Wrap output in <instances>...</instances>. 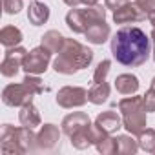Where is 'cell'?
<instances>
[{
    "label": "cell",
    "mask_w": 155,
    "mask_h": 155,
    "mask_svg": "<svg viewBox=\"0 0 155 155\" xmlns=\"http://www.w3.org/2000/svg\"><path fill=\"white\" fill-rule=\"evenodd\" d=\"M150 42L151 38L140 28L124 26L111 38V55L126 68H139L151 55Z\"/></svg>",
    "instance_id": "1"
},
{
    "label": "cell",
    "mask_w": 155,
    "mask_h": 155,
    "mask_svg": "<svg viewBox=\"0 0 155 155\" xmlns=\"http://www.w3.org/2000/svg\"><path fill=\"white\" fill-rule=\"evenodd\" d=\"M93 62V51L75 38H64L58 57L53 62V69L60 75H73L86 69Z\"/></svg>",
    "instance_id": "2"
},
{
    "label": "cell",
    "mask_w": 155,
    "mask_h": 155,
    "mask_svg": "<svg viewBox=\"0 0 155 155\" xmlns=\"http://www.w3.org/2000/svg\"><path fill=\"white\" fill-rule=\"evenodd\" d=\"M119 110L122 113V126L126 128L128 133L139 135L142 130H146V108L144 101L139 95H130L119 102Z\"/></svg>",
    "instance_id": "3"
},
{
    "label": "cell",
    "mask_w": 155,
    "mask_h": 155,
    "mask_svg": "<svg viewBox=\"0 0 155 155\" xmlns=\"http://www.w3.org/2000/svg\"><path fill=\"white\" fill-rule=\"evenodd\" d=\"M51 51L48 48H44L42 44L31 51L26 53L24 57V62H22V69L26 73H31V75H42L48 71L49 68V62H51Z\"/></svg>",
    "instance_id": "4"
},
{
    "label": "cell",
    "mask_w": 155,
    "mask_h": 155,
    "mask_svg": "<svg viewBox=\"0 0 155 155\" xmlns=\"http://www.w3.org/2000/svg\"><path fill=\"white\" fill-rule=\"evenodd\" d=\"M33 97L35 93L24 84H8L4 90H2V102L6 106H11V108H22L29 102H33Z\"/></svg>",
    "instance_id": "5"
},
{
    "label": "cell",
    "mask_w": 155,
    "mask_h": 155,
    "mask_svg": "<svg viewBox=\"0 0 155 155\" xmlns=\"http://www.w3.org/2000/svg\"><path fill=\"white\" fill-rule=\"evenodd\" d=\"M57 104L60 108H81L88 102V90L81 88V86H64L58 90L57 93Z\"/></svg>",
    "instance_id": "6"
},
{
    "label": "cell",
    "mask_w": 155,
    "mask_h": 155,
    "mask_svg": "<svg viewBox=\"0 0 155 155\" xmlns=\"http://www.w3.org/2000/svg\"><path fill=\"white\" fill-rule=\"evenodd\" d=\"M108 137V133L106 131H102L97 124H88V126H84L81 131H77L75 135H71L69 139H71V144H73V148H77V150H86V148H90V146H97L102 139H106Z\"/></svg>",
    "instance_id": "7"
},
{
    "label": "cell",
    "mask_w": 155,
    "mask_h": 155,
    "mask_svg": "<svg viewBox=\"0 0 155 155\" xmlns=\"http://www.w3.org/2000/svg\"><path fill=\"white\" fill-rule=\"evenodd\" d=\"M26 53H28V49H24L20 46L8 48L6 53H4V60H2V64H0V71H2V75L8 77V79L15 77L18 73V69L22 68Z\"/></svg>",
    "instance_id": "8"
},
{
    "label": "cell",
    "mask_w": 155,
    "mask_h": 155,
    "mask_svg": "<svg viewBox=\"0 0 155 155\" xmlns=\"http://www.w3.org/2000/svg\"><path fill=\"white\" fill-rule=\"evenodd\" d=\"M148 18V13L139 8L135 2H126L119 9L113 11V22L115 24H133V22H142Z\"/></svg>",
    "instance_id": "9"
},
{
    "label": "cell",
    "mask_w": 155,
    "mask_h": 155,
    "mask_svg": "<svg viewBox=\"0 0 155 155\" xmlns=\"http://www.w3.org/2000/svg\"><path fill=\"white\" fill-rule=\"evenodd\" d=\"M60 144V130L55 124H44L37 133V148L38 151H53Z\"/></svg>",
    "instance_id": "10"
},
{
    "label": "cell",
    "mask_w": 155,
    "mask_h": 155,
    "mask_svg": "<svg viewBox=\"0 0 155 155\" xmlns=\"http://www.w3.org/2000/svg\"><path fill=\"white\" fill-rule=\"evenodd\" d=\"M0 150L6 155H24L17 139V128L11 124H2L0 128Z\"/></svg>",
    "instance_id": "11"
},
{
    "label": "cell",
    "mask_w": 155,
    "mask_h": 155,
    "mask_svg": "<svg viewBox=\"0 0 155 155\" xmlns=\"http://www.w3.org/2000/svg\"><path fill=\"white\" fill-rule=\"evenodd\" d=\"M88 124H91L88 113H84V111H73V113H69V115H66L62 119V131L68 137H71V135H75L77 131H81Z\"/></svg>",
    "instance_id": "12"
},
{
    "label": "cell",
    "mask_w": 155,
    "mask_h": 155,
    "mask_svg": "<svg viewBox=\"0 0 155 155\" xmlns=\"http://www.w3.org/2000/svg\"><path fill=\"white\" fill-rule=\"evenodd\" d=\"M110 33H111L110 24H106V20H99V22H93L88 26V29L84 31V37L88 38V42L101 46L110 38Z\"/></svg>",
    "instance_id": "13"
},
{
    "label": "cell",
    "mask_w": 155,
    "mask_h": 155,
    "mask_svg": "<svg viewBox=\"0 0 155 155\" xmlns=\"http://www.w3.org/2000/svg\"><path fill=\"white\" fill-rule=\"evenodd\" d=\"M95 124H97L102 131H106L108 135H111V133H115L117 130L124 128V126H122V119H120L115 111H111V110L101 113V115L95 119Z\"/></svg>",
    "instance_id": "14"
},
{
    "label": "cell",
    "mask_w": 155,
    "mask_h": 155,
    "mask_svg": "<svg viewBox=\"0 0 155 155\" xmlns=\"http://www.w3.org/2000/svg\"><path fill=\"white\" fill-rule=\"evenodd\" d=\"M17 139H18L22 153H35V151H38V148H37V133L33 131V128H28V126L17 128Z\"/></svg>",
    "instance_id": "15"
},
{
    "label": "cell",
    "mask_w": 155,
    "mask_h": 155,
    "mask_svg": "<svg viewBox=\"0 0 155 155\" xmlns=\"http://www.w3.org/2000/svg\"><path fill=\"white\" fill-rule=\"evenodd\" d=\"M28 20L33 26H42L49 20V8L40 2V0H33L28 8Z\"/></svg>",
    "instance_id": "16"
},
{
    "label": "cell",
    "mask_w": 155,
    "mask_h": 155,
    "mask_svg": "<svg viewBox=\"0 0 155 155\" xmlns=\"http://www.w3.org/2000/svg\"><path fill=\"white\" fill-rule=\"evenodd\" d=\"M139 79L131 73H122L115 79V90L120 95H135L139 91Z\"/></svg>",
    "instance_id": "17"
},
{
    "label": "cell",
    "mask_w": 155,
    "mask_h": 155,
    "mask_svg": "<svg viewBox=\"0 0 155 155\" xmlns=\"http://www.w3.org/2000/svg\"><path fill=\"white\" fill-rule=\"evenodd\" d=\"M66 24L68 28L77 33V35H84V31L88 29V22H86V17H84V11L79 9V8H71L66 15Z\"/></svg>",
    "instance_id": "18"
},
{
    "label": "cell",
    "mask_w": 155,
    "mask_h": 155,
    "mask_svg": "<svg viewBox=\"0 0 155 155\" xmlns=\"http://www.w3.org/2000/svg\"><path fill=\"white\" fill-rule=\"evenodd\" d=\"M18 120H20L22 126H28V128H37V126H40V122H42L40 111L33 106V102L22 106V110H20V113H18Z\"/></svg>",
    "instance_id": "19"
},
{
    "label": "cell",
    "mask_w": 155,
    "mask_h": 155,
    "mask_svg": "<svg viewBox=\"0 0 155 155\" xmlns=\"http://www.w3.org/2000/svg\"><path fill=\"white\" fill-rule=\"evenodd\" d=\"M110 91H111V88H110V84L106 81L104 82H95L88 90V101L91 104H97V106L104 104L108 101V97H110Z\"/></svg>",
    "instance_id": "20"
},
{
    "label": "cell",
    "mask_w": 155,
    "mask_h": 155,
    "mask_svg": "<svg viewBox=\"0 0 155 155\" xmlns=\"http://www.w3.org/2000/svg\"><path fill=\"white\" fill-rule=\"evenodd\" d=\"M0 42L2 46L8 49V48H15L22 42V31L17 28V26H6L0 31Z\"/></svg>",
    "instance_id": "21"
},
{
    "label": "cell",
    "mask_w": 155,
    "mask_h": 155,
    "mask_svg": "<svg viewBox=\"0 0 155 155\" xmlns=\"http://www.w3.org/2000/svg\"><path fill=\"white\" fill-rule=\"evenodd\" d=\"M64 38H66V37H62L60 31L49 29V31H46V33L42 35V42H40V44H42L44 48H48L51 53H58L60 48H62V44H64Z\"/></svg>",
    "instance_id": "22"
},
{
    "label": "cell",
    "mask_w": 155,
    "mask_h": 155,
    "mask_svg": "<svg viewBox=\"0 0 155 155\" xmlns=\"http://www.w3.org/2000/svg\"><path fill=\"white\" fill-rule=\"evenodd\" d=\"M137 142L139 148L146 153H155V130L153 128H146L137 135Z\"/></svg>",
    "instance_id": "23"
},
{
    "label": "cell",
    "mask_w": 155,
    "mask_h": 155,
    "mask_svg": "<svg viewBox=\"0 0 155 155\" xmlns=\"http://www.w3.org/2000/svg\"><path fill=\"white\" fill-rule=\"evenodd\" d=\"M115 139H117L119 153H122V155H133V153H137L139 142L135 139H131V133L130 135H117Z\"/></svg>",
    "instance_id": "24"
},
{
    "label": "cell",
    "mask_w": 155,
    "mask_h": 155,
    "mask_svg": "<svg viewBox=\"0 0 155 155\" xmlns=\"http://www.w3.org/2000/svg\"><path fill=\"white\" fill-rule=\"evenodd\" d=\"M84 17H86V22L88 26L93 24V22H99V20H106V8L95 4V6H86L84 9Z\"/></svg>",
    "instance_id": "25"
},
{
    "label": "cell",
    "mask_w": 155,
    "mask_h": 155,
    "mask_svg": "<svg viewBox=\"0 0 155 155\" xmlns=\"http://www.w3.org/2000/svg\"><path fill=\"white\" fill-rule=\"evenodd\" d=\"M35 95H40V93H44V91H48V88L44 86V82L38 79L37 75H31V73H26V77H24V81H22Z\"/></svg>",
    "instance_id": "26"
},
{
    "label": "cell",
    "mask_w": 155,
    "mask_h": 155,
    "mask_svg": "<svg viewBox=\"0 0 155 155\" xmlns=\"http://www.w3.org/2000/svg\"><path fill=\"white\" fill-rule=\"evenodd\" d=\"M97 150H99V153H102V155H113V153H119L117 139L108 135L106 139H102V140L97 144Z\"/></svg>",
    "instance_id": "27"
},
{
    "label": "cell",
    "mask_w": 155,
    "mask_h": 155,
    "mask_svg": "<svg viewBox=\"0 0 155 155\" xmlns=\"http://www.w3.org/2000/svg\"><path fill=\"white\" fill-rule=\"evenodd\" d=\"M110 69H111V60H108V58L101 60L97 64V68H95V73H93V84L95 82H104L108 73H110Z\"/></svg>",
    "instance_id": "28"
},
{
    "label": "cell",
    "mask_w": 155,
    "mask_h": 155,
    "mask_svg": "<svg viewBox=\"0 0 155 155\" xmlns=\"http://www.w3.org/2000/svg\"><path fill=\"white\" fill-rule=\"evenodd\" d=\"M2 8H4V13L17 15L24 8V2H22V0H2Z\"/></svg>",
    "instance_id": "29"
},
{
    "label": "cell",
    "mask_w": 155,
    "mask_h": 155,
    "mask_svg": "<svg viewBox=\"0 0 155 155\" xmlns=\"http://www.w3.org/2000/svg\"><path fill=\"white\" fill-rule=\"evenodd\" d=\"M142 101H144V108L148 113H153L155 111V90L150 88L146 91V95H142Z\"/></svg>",
    "instance_id": "30"
},
{
    "label": "cell",
    "mask_w": 155,
    "mask_h": 155,
    "mask_svg": "<svg viewBox=\"0 0 155 155\" xmlns=\"http://www.w3.org/2000/svg\"><path fill=\"white\" fill-rule=\"evenodd\" d=\"M133 2H135L139 8H142L146 13H150V11L155 9V0H133Z\"/></svg>",
    "instance_id": "31"
},
{
    "label": "cell",
    "mask_w": 155,
    "mask_h": 155,
    "mask_svg": "<svg viewBox=\"0 0 155 155\" xmlns=\"http://www.w3.org/2000/svg\"><path fill=\"white\" fill-rule=\"evenodd\" d=\"M126 2H130V0H104V6H106V9L115 11V9H119L120 6H124Z\"/></svg>",
    "instance_id": "32"
},
{
    "label": "cell",
    "mask_w": 155,
    "mask_h": 155,
    "mask_svg": "<svg viewBox=\"0 0 155 155\" xmlns=\"http://www.w3.org/2000/svg\"><path fill=\"white\" fill-rule=\"evenodd\" d=\"M62 2H64L66 6H69V8H77L79 4H82L81 0H62Z\"/></svg>",
    "instance_id": "33"
},
{
    "label": "cell",
    "mask_w": 155,
    "mask_h": 155,
    "mask_svg": "<svg viewBox=\"0 0 155 155\" xmlns=\"http://www.w3.org/2000/svg\"><path fill=\"white\" fill-rule=\"evenodd\" d=\"M148 22H150V24L153 26V29H155V9L148 13Z\"/></svg>",
    "instance_id": "34"
},
{
    "label": "cell",
    "mask_w": 155,
    "mask_h": 155,
    "mask_svg": "<svg viewBox=\"0 0 155 155\" xmlns=\"http://www.w3.org/2000/svg\"><path fill=\"white\" fill-rule=\"evenodd\" d=\"M150 38H151V44H153V51H151V55H153V60H155V29L151 31V35H150Z\"/></svg>",
    "instance_id": "35"
},
{
    "label": "cell",
    "mask_w": 155,
    "mask_h": 155,
    "mask_svg": "<svg viewBox=\"0 0 155 155\" xmlns=\"http://www.w3.org/2000/svg\"><path fill=\"white\" fill-rule=\"evenodd\" d=\"M81 2L84 6H95V4H99V0H81Z\"/></svg>",
    "instance_id": "36"
},
{
    "label": "cell",
    "mask_w": 155,
    "mask_h": 155,
    "mask_svg": "<svg viewBox=\"0 0 155 155\" xmlns=\"http://www.w3.org/2000/svg\"><path fill=\"white\" fill-rule=\"evenodd\" d=\"M150 88H153V90H155V77H153V81H151V86H150Z\"/></svg>",
    "instance_id": "37"
}]
</instances>
